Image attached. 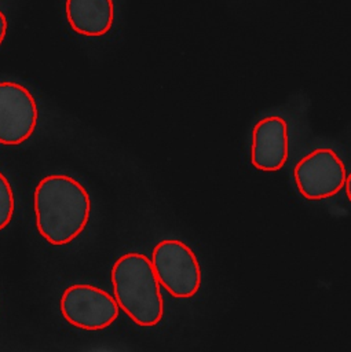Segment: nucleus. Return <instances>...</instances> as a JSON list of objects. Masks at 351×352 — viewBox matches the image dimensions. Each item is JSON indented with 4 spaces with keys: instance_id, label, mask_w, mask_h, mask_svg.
<instances>
[{
    "instance_id": "obj_8",
    "label": "nucleus",
    "mask_w": 351,
    "mask_h": 352,
    "mask_svg": "<svg viewBox=\"0 0 351 352\" xmlns=\"http://www.w3.org/2000/svg\"><path fill=\"white\" fill-rule=\"evenodd\" d=\"M70 29L85 37H102L114 22V0H65Z\"/></svg>"
},
{
    "instance_id": "obj_1",
    "label": "nucleus",
    "mask_w": 351,
    "mask_h": 352,
    "mask_svg": "<svg viewBox=\"0 0 351 352\" xmlns=\"http://www.w3.org/2000/svg\"><path fill=\"white\" fill-rule=\"evenodd\" d=\"M36 228L50 245L73 242L87 227L91 198L85 187L67 175L44 176L33 192Z\"/></svg>"
},
{
    "instance_id": "obj_9",
    "label": "nucleus",
    "mask_w": 351,
    "mask_h": 352,
    "mask_svg": "<svg viewBox=\"0 0 351 352\" xmlns=\"http://www.w3.org/2000/svg\"><path fill=\"white\" fill-rule=\"evenodd\" d=\"M15 210L12 186L3 172H0V231L8 227Z\"/></svg>"
},
{
    "instance_id": "obj_4",
    "label": "nucleus",
    "mask_w": 351,
    "mask_h": 352,
    "mask_svg": "<svg viewBox=\"0 0 351 352\" xmlns=\"http://www.w3.org/2000/svg\"><path fill=\"white\" fill-rule=\"evenodd\" d=\"M345 177V164L330 147L307 153L293 168L295 186L308 201H321L339 194L344 188Z\"/></svg>"
},
{
    "instance_id": "obj_3",
    "label": "nucleus",
    "mask_w": 351,
    "mask_h": 352,
    "mask_svg": "<svg viewBox=\"0 0 351 352\" xmlns=\"http://www.w3.org/2000/svg\"><path fill=\"white\" fill-rule=\"evenodd\" d=\"M160 285L175 298H190L201 287V265L193 249L180 239H161L151 252Z\"/></svg>"
},
{
    "instance_id": "obj_11",
    "label": "nucleus",
    "mask_w": 351,
    "mask_h": 352,
    "mask_svg": "<svg viewBox=\"0 0 351 352\" xmlns=\"http://www.w3.org/2000/svg\"><path fill=\"white\" fill-rule=\"evenodd\" d=\"M344 190H345V195L348 198V201L351 202V172L347 175L345 177V183H344Z\"/></svg>"
},
{
    "instance_id": "obj_10",
    "label": "nucleus",
    "mask_w": 351,
    "mask_h": 352,
    "mask_svg": "<svg viewBox=\"0 0 351 352\" xmlns=\"http://www.w3.org/2000/svg\"><path fill=\"white\" fill-rule=\"evenodd\" d=\"M7 30H8V19H7L4 11L0 10V45L3 44V41L7 36Z\"/></svg>"
},
{
    "instance_id": "obj_6",
    "label": "nucleus",
    "mask_w": 351,
    "mask_h": 352,
    "mask_svg": "<svg viewBox=\"0 0 351 352\" xmlns=\"http://www.w3.org/2000/svg\"><path fill=\"white\" fill-rule=\"evenodd\" d=\"M39 107L32 92L17 81H0V144L19 146L34 132Z\"/></svg>"
},
{
    "instance_id": "obj_7",
    "label": "nucleus",
    "mask_w": 351,
    "mask_h": 352,
    "mask_svg": "<svg viewBox=\"0 0 351 352\" xmlns=\"http://www.w3.org/2000/svg\"><path fill=\"white\" fill-rule=\"evenodd\" d=\"M289 157L288 122L281 116H266L252 128L251 164L257 170L277 172Z\"/></svg>"
},
{
    "instance_id": "obj_2",
    "label": "nucleus",
    "mask_w": 351,
    "mask_h": 352,
    "mask_svg": "<svg viewBox=\"0 0 351 352\" xmlns=\"http://www.w3.org/2000/svg\"><path fill=\"white\" fill-rule=\"evenodd\" d=\"M113 296L138 326H157L164 316V298L151 260L138 252L121 254L111 265Z\"/></svg>"
},
{
    "instance_id": "obj_5",
    "label": "nucleus",
    "mask_w": 351,
    "mask_h": 352,
    "mask_svg": "<svg viewBox=\"0 0 351 352\" xmlns=\"http://www.w3.org/2000/svg\"><path fill=\"white\" fill-rule=\"evenodd\" d=\"M59 311L69 324L91 331L109 327L120 315L114 296L89 283L67 286L59 298Z\"/></svg>"
}]
</instances>
